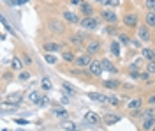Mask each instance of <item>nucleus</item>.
Returning <instances> with one entry per match:
<instances>
[{
  "label": "nucleus",
  "mask_w": 155,
  "mask_h": 131,
  "mask_svg": "<svg viewBox=\"0 0 155 131\" xmlns=\"http://www.w3.org/2000/svg\"><path fill=\"white\" fill-rule=\"evenodd\" d=\"M79 23H81V27L87 29V30H95L97 25H99V21H97L95 18H92V16H85Z\"/></svg>",
  "instance_id": "1"
},
{
  "label": "nucleus",
  "mask_w": 155,
  "mask_h": 131,
  "mask_svg": "<svg viewBox=\"0 0 155 131\" xmlns=\"http://www.w3.org/2000/svg\"><path fill=\"white\" fill-rule=\"evenodd\" d=\"M137 37L143 41V43H148V41H150V29H148L146 25H141V27L137 29Z\"/></svg>",
  "instance_id": "2"
},
{
  "label": "nucleus",
  "mask_w": 155,
  "mask_h": 131,
  "mask_svg": "<svg viewBox=\"0 0 155 131\" xmlns=\"http://www.w3.org/2000/svg\"><path fill=\"white\" fill-rule=\"evenodd\" d=\"M124 23H125L127 27H137V16H136L134 12H129L124 16Z\"/></svg>",
  "instance_id": "3"
},
{
  "label": "nucleus",
  "mask_w": 155,
  "mask_h": 131,
  "mask_svg": "<svg viewBox=\"0 0 155 131\" xmlns=\"http://www.w3.org/2000/svg\"><path fill=\"white\" fill-rule=\"evenodd\" d=\"M76 64L79 67H85V66H90L92 64V59H90V53H85V55H79L76 59Z\"/></svg>",
  "instance_id": "4"
},
{
  "label": "nucleus",
  "mask_w": 155,
  "mask_h": 131,
  "mask_svg": "<svg viewBox=\"0 0 155 131\" xmlns=\"http://www.w3.org/2000/svg\"><path fill=\"white\" fill-rule=\"evenodd\" d=\"M102 62H99V60H95V62H92L90 64V73L94 74V76H99V74H102Z\"/></svg>",
  "instance_id": "5"
},
{
  "label": "nucleus",
  "mask_w": 155,
  "mask_h": 131,
  "mask_svg": "<svg viewBox=\"0 0 155 131\" xmlns=\"http://www.w3.org/2000/svg\"><path fill=\"white\" fill-rule=\"evenodd\" d=\"M48 27H49V30L51 32H58V34H60V32H64V25H62V23H60V21H49L48 23Z\"/></svg>",
  "instance_id": "6"
},
{
  "label": "nucleus",
  "mask_w": 155,
  "mask_h": 131,
  "mask_svg": "<svg viewBox=\"0 0 155 131\" xmlns=\"http://www.w3.org/2000/svg\"><path fill=\"white\" fill-rule=\"evenodd\" d=\"M88 98L92 101H97V103H104V101H107L106 96H102V94H99V92H88Z\"/></svg>",
  "instance_id": "7"
},
{
  "label": "nucleus",
  "mask_w": 155,
  "mask_h": 131,
  "mask_svg": "<svg viewBox=\"0 0 155 131\" xmlns=\"http://www.w3.org/2000/svg\"><path fill=\"white\" fill-rule=\"evenodd\" d=\"M85 121H87L88 124H97L101 119H99V115H97L95 112H88L87 115H85Z\"/></svg>",
  "instance_id": "8"
},
{
  "label": "nucleus",
  "mask_w": 155,
  "mask_h": 131,
  "mask_svg": "<svg viewBox=\"0 0 155 131\" xmlns=\"http://www.w3.org/2000/svg\"><path fill=\"white\" fill-rule=\"evenodd\" d=\"M102 18H104L106 21H109V23H115L116 21V14L113 12V11L106 9V11H102Z\"/></svg>",
  "instance_id": "9"
},
{
  "label": "nucleus",
  "mask_w": 155,
  "mask_h": 131,
  "mask_svg": "<svg viewBox=\"0 0 155 131\" xmlns=\"http://www.w3.org/2000/svg\"><path fill=\"white\" fill-rule=\"evenodd\" d=\"M141 55L145 57L148 62H152V60H155V50H150V48H145V50L141 51Z\"/></svg>",
  "instance_id": "10"
},
{
  "label": "nucleus",
  "mask_w": 155,
  "mask_h": 131,
  "mask_svg": "<svg viewBox=\"0 0 155 131\" xmlns=\"http://www.w3.org/2000/svg\"><path fill=\"white\" fill-rule=\"evenodd\" d=\"M79 11L85 14V16H92V12H94V9H92V5L90 4H87V2H83L81 5H79Z\"/></svg>",
  "instance_id": "11"
},
{
  "label": "nucleus",
  "mask_w": 155,
  "mask_h": 131,
  "mask_svg": "<svg viewBox=\"0 0 155 131\" xmlns=\"http://www.w3.org/2000/svg\"><path fill=\"white\" fill-rule=\"evenodd\" d=\"M83 34H74V36H71V43L72 44H76V46H81L83 44Z\"/></svg>",
  "instance_id": "12"
},
{
  "label": "nucleus",
  "mask_w": 155,
  "mask_h": 131,
  "mask_svg": "<svg viewBox=\"0 0 155 131\" xmlns=\"http://www.w3.org/2000/svg\"><path fill=\"white\" fill-rule=\"evenodd\" d=\"M155 126V117H150V119H145V122H143V129L145 131H150L153 129Z\"/></svg>",
  "instance_id": "13"
},
{
  "label": "nucleus",
  "mask_w": 155,
  "mask_h": 131,
  "mask_svg": "<svg viewBox=\"0 0 155 131\" xmlns=\"http://www.w3.org/2000/svg\"><path fill=\"white\" fill-rule=\"evenodd\" d=\"M64 18H65V20L69 21V23H78V16L76 14H74V12H71V11H65V12H64Z\"/></svg>",
  "instance_id": "14"
},
{
  "label": "nucleus",
  "mask_w": 155,
  "mask_h": 131,
  "mask_svg": "<svg viewBox=\"0 0 155 131\" xmlns=\"http://www.w3.org/2000/svg\"><path fill=\"white\" fill-rule=\"evenodd\" d=\"M99 50H101V44H99L97 41H92V43L88 44V53H90V55H94V53H97Z\"/></svg>",
  "instance_id": "15"
},
{
  "label": "nucleus",
  "mask_w": 155,
  "mask_h": 131,
  "mask_svg": "<svg viewBox=\"0 0 155 131\" xmlns=\"http://www.w3.org/2000/svg\"><path fill=\"white\" fill-rule=\"evenodd\" d=\"M44 50L49 51V53H51V51H57V50H60V44H58V43H46V44H44Z\"/></svg>",
  "instance_id": "16"
},
{
  "label": "nucleus",
  "mask_w": 155,
  "mask_h": 131,
  "mask_svg": "<svg viewBox=\"0 0 155 131\" xmlns=\"http://www.w3.org/2000/svg\"><path fill=\"white\" fill-rule=\"evenodd\" d=\"M102 69L104 71H109V73H116V67L111 64L109 60H102Z\"/></svg>",
  "instance_id": "17"
},
{
  "label": "nucleus",
  "mask_w": 155,
  "mask_h": 131,
  "mask_svg": "<svg viewBox=\"0 0 155 131\" xmlns=\"http://www.w3.org/2000/svg\"><path fill=\"white\" fill-rule=\"evenodd\" d=\"M118 121H120V117H116V115H106V117H104V122H106L107 126H111V124H116Z\"/></svg>",
  "instance_id": "18"
},
{
  "label": "nucleus",
  "mask_w": 155,
  "mask_h": 131,
  "mask_svg": "<svg viewBox=\"0 0 155 131\" xmlns=\"http://www.w3.org/2000/svg\"><path fill=\"white\" fill-rule=\"evenodd\" d=\"M41 87H42L44 91H51V80H49L48 76H44V78L41 80Z\"/></svg>",
  "instance_id": "19"
},
{
  "label": "nucleus",
  "mask_w": 155,
  "mask_h": 131,
  "mask_svg": "<svg viewBox=\"0 0 155 131\" xmlns=\"http://www.w3.org/2000/svg\"><path fill=\"white\" fill-rule=\"evenodd\" d=\"M53 113H55L57 117H60V119L67 117V112L64 110V108H60V106H55V108H53Z\"/></svg>",
  "instance_id": "20"
},
{
  "label": "nucleus",
  "mask_w": 155,
  "mask_h": 131,
  "mask_svg": "<svg viewBox=\"0 0 155 131\" xmlns=\"http://www.w3.org/2000/svg\"><path fill=\"white\" fill-rule=\"evenodd\" d=\"M146 25L155 27V12H153V11H150V12L146 14Z\"/></svg>",
  "instance_id": "21"
},
{
  "label": "nucleus",
  "mask_w": 155,
  "mask_h": 131,
  "mask_svg": "<svg viewBox=\"0 0 155 131\" xmlns=\"http://www.w3.org/2000/svg\"><path fill=\"white\" fill-rule=\"evenodd\" d=\"M130 110H136V108H141V99H132L129 101V105H127Z\"/></svg>",
  "instance_id": "22"
},
{
  "label": "nucleus",
  "mask_w": 155,
  "mask_h": 131,
  "mask_svg": "<svg viewBox=\"0 0 155 131\" xmlns=\"http://www.w3.org/2000/svg\"><path fill=\"white\" fill-rule=\"evenodd\" d=\"M28 99L32 101V103H39V99H41V94H39L37 91H32L28 94Z\"/></svg>",
  "instance_id": "23"
},
{
  "label": "nucleus",
  "mask_w": 155,
  "mask_h": 131,
  "mask_svg": "<svg viewBox=\"0 0 155 131\" xmlns=\"http://www.w3.org/2000/svg\"><path fill=\"white\" fill-rule=\"evenodd\" d=\"M62 128H64V129H67V131H76L78 128H76V124H74V122H64V124H62Z\"/></svg>",
  "instance_id": "24"
},
{
  "label": "nucleus",
  "mask_w": 155,
  "mask_h": 131,
  "mask_svg": "<svg viewBox=\"0 0 155 131\" xmlns=\"http://www.w3.org/2000/svg\"><path fill=\"white\" fill-rule=\"evenodd\" d=\"M11 66H12V69L19 71V69H21V60H19L18 57H12V62H11Z\"/></svg>",
  "instance_id": "25"
},
{
  "label": "nucleus",
  "mask_w": 155,
  "mask_h": 131,
  "mask_svg": "<svg viewBox=\"0 0 155 131\" xmlns=\"http://www.w3.org/2000/svg\"><path fill=\"white\" fill-rule=\"evenodd\" d=\"M111 51H113V55H115V57L120 55V46H118V43H116V41H111Z\"/></svg>",
  "instance_id": "26"
},
{
  "label": "nucleus",
  "mask_w": 155,
  "mask_h": 131,
  "mask_svg": "<svg viewBox=\"0 0 155 131\" xmlns=\"http://www.w3.org/2000/svg\"><path fill=\"white\" fill-rule=\"evenodd\" d=\"M19 98H21V92H16V94H11L9 98H7V101L9 103H18Z\"/></svg>",
  "instance_id": "27"
},
{
  "label": "nucleus",
  "mask_w": 155,
  "mask_h": 131,
  "mask_svg": "<svg viewBox=\"0 0 155 131\" xmlns=\"http://www.w3.org/2000/svg\"><path fill=\"white\" fill-rule=\"evenodd\" d=\"M104 87H107V89H116V87H118V81L116 80H107V81H104Z\"/></svg>",
  "instance_id": "28"
},
{
  "label": "nucleus",
  "mask_w": 155,
  "mask_h": 131,
  "mask_svg": "<svg viewBox=\"0 0 155 131\" xmlns=\"http://www.w3.org/2000/svg\"><path fill=\"white\" fill-rule=\"evenodd\" d=\"M62 57H64V60H65V62H72V60H76V59H74V55H72L71 51H64V55H62Z\"/></svg>",
  "instance_id": "29"
},
{
  "label": "nucleus",
  "mask_w": 155,
  "mask_h": 131,
  "mask_svg": "<svg viewBox=\"0 0 155 131\" xmlns=\"http://www.w3.org/2000/svg\"><path fill=\"white\" fill-rule=\"evenodd\" d=\"M44 59H46L48 64H57V57H55L53 53H46V57H44Z\"/></svg>",
  "instance_id": "30"
},
{
  "label": "nucleus",
  "mask_w": 155,
  "mask_h": 131,
  "mask_svg": "<svg viewBox=\"0 0 155 131\" xmlns=\"http://www.w3.org/2000/svg\"><path fill=\"white\" fill-rule=\"evenodd\" d=\"M146 73H148V74H155V60L148 62V67H146Z\"/></svg>",
  "instance_id": "31"
},
{
  "label": "nucleus",
  "mask_w": 155,
  "mask_h": 131,
  "mask_svg": "<svg viewBox=\"0 0 155 131\" xmlns=\"http://www.w3.org/2000/svg\"><path fill=\"white\" fill-rule=\"evenodd\" d=\"M64 89H65V91H67L69 94H71V96H74V94H76V89H72V87H71V85H69L67 81H65V83H64Z\"/></svg>",
  "instance_id": "32"
},
{
  "label": "nucleus",
  "mask_w": 155,
  "mask_h": 131,
  "mask_svg": "<svg viewBox=\"0 0 155 131\" xmlns=\"http://www.w3.org/2000/svg\"><path fill=\"white\" fill-rule=\"evenodd\" d=\"M49 98H46V96H41V99H39V103H37V105H41V106H46V105H48V103H49Z\"/></svg>",
  "instance_id": "33"
},
{
  "label": "nucleus",
  "mask_w": 155,
  "mask_h": 131,
  "mask_svg": "<svg viewBox=\"0 0 155 131\" xmlns=\"http://www.w3.org/2000/svg\"><path fill=\"white\" fill-rule=\"evenodd\" d=\"M120 41H122L124 44H129V43H130V37H129L127 34H122V36H120Z\"/></svg>",
  "instance_id": "34"
},
{
  "label": "nucleus",
  "mask_w": 155,
  "mask_h": 131,
  "mask_svg": "<svg viewBox=\"0 0 155 131\" xmlns=\"http://www.w3.org/2000/svg\"><path fill=\"white\" fill-rule=\"evenodd\" d=\"M143 115H145V119H150V117H155V112L153 110H146Z\"/></svg>",
  "instance_id": "35"
},
{
  "label": "nucleus",
  "mask_w": 155,
  "mask_h": 131,
  "mask_svg": "<svg viewBox=\"0 0 155 131\" xmlns=\"http://www.w3.org/2000/svg\"><path fill=\"white\" fill-rule=\"evenodd\" d=\"M107 103H111V105H118V98H115V96H109V98H107Z\"/></svg>",
  "instance_id": "36"
},
{
  "label": "nucleus",
  "mask_w": 155,
  "mask_h": 131,
  "mask_svg": "<svg viewBox=\"0 0 155 131\" xmlns=\"http://www.w3.org/2000/svg\"><path fill=\"white\" fill-rule=\"evenodd\" d=\"M146 7L148 9H155V0H146Z\"/></svg>",
  "instance_id": "37"
},
{
  "label": "nucleus",
  "mask_w": 155,
  "mask_h": 131,
  "mask_svg": "<svg viewBox=\"0 0 155 131\" xmlns=\"http://www.w3.org/2000/svg\"><path fill=\"white\" fill-rule=\"evenodd\" d=\"M16 124H19V126H25V124H28V121H25V119H16Z\"/></svg>",
  "instance_id": "38"
},
{
  "label": "nucleus",
  "mask_w": 155,
  "mask_h": 131,
  "mask_svg": "<svg viewBox=\"0 0 155 131\" xmlns=\"http://www.w3.org/2000/svg\"><path fill=\"white\" fill-rule=\"evenodd\" d=\"M28 73H21V74H19V80H28Z\"/></svg>",
  "instance_id": "39"
},
{
  "label": "nucleus",
  "mask_w": 155,
  "mask_h": 131,
  "mask_svg": "<svg viewBox=\"0 0 155 131\" xmlns=\"http://www.w3.org/2000/svg\"><path fill=\"white\" fill-rule=\"evenodd\" d=\"M23 62H25V64H30V62H32V59H30L28 55H23Z\"/></svg>",
  "instance_id": "40"
},
{
  "label": "nucleus",
  "mask_w": 155,
  "mask_h": 131,
  "mask_svg": "<svg viewBox=\"0 0 155 131\" xmlns=\"http://www.w3.org/2000/svg\"><path fill=\"white\" fill-rule=\"evenodd\" d=\"M107 4H109V5H111V4H113V5H120V0H109Z\"/></svg>",
  "instance_id": "41"
},
{
  "label": "nucleus",
  "mask_w": 155,
  "mask_h": 131,
  "mask_svg": "<svg viewBox=\"0 0 155 131\" xmlns=\"http://www.w3.org/2000/svg\"><path fill=\"white\" fill-rule=\"evenodd\" d=\"M71 4H74V5H81L83 2H81V0H71Z\"/></svg>",
  "instance_id": "42"
},
{
  "label": "nucleus",
  "mask_w": 155,
  "mask_h": 131,
  "mask_svg": "<svg viewBox=\"0 0 155 131\" xmlns=\"http://www.w3.org/2000/svg\"><path fill=\"white\" fill-rule=\"evenodd\" d=\"M148 103H150V105H155V96H150V99H148Z\"/></svg>",
  "instance_id": "43"
},
{
  "label": "nucleus",
  "mask_w": 155,
  "mask_h": 131,
  "mask_svg": "<svg viewBox=\"0 0 155 131\" xmlns=\"http://www.w3.org/2000/svg\"><path fill=\"white\" fill-rule=\"evenodd\" d=\"M95 2H99V4H107L109 0H95Z\"/></svg>",
  "instance_id": "44"
},
{
  "label": "nucleus",
  "mask_w": 155,
  "mask_h": 131,
  "mask_svg": "<svg viewBox=\"0 0 155 131\" xmlns=\"http://www.w3.org/2000/svg\"><path fill=\"white\" fill-rule=\"evenodd\" d=\"M153 131H155V126H153Z\"/></svg>",
  "instance_id": "45"
},
{
  "label": "nucleus",
  "mask_w": 155,
  "mask_h": 131,
  "mask_svg": "<svg viewBox=\"0 0 155 131\" xmlns=\"http://www.w3.org/2000/svg\"><path fill=\"white\" fill-rule=\"evenodd\" d=\"M64 131H67V129H64ZM76 131H78V129H76Z\"/></svg>",
  "instance_id": "46"
},
{
  "label": "nucleus",
  "mask_w": 155,
  "mask_h": 131,
  "mask_svg": "<svg viewBox=\"0 0 155 131\" xmlns=\"http://www.w3.org/2000/svg\"><path fill=\"white\" fill-rule=\"evenodd\" d=\"M153 12H155V9H153Z\"/></svg>",
  "instance_id": "47"
}]
</instances>
